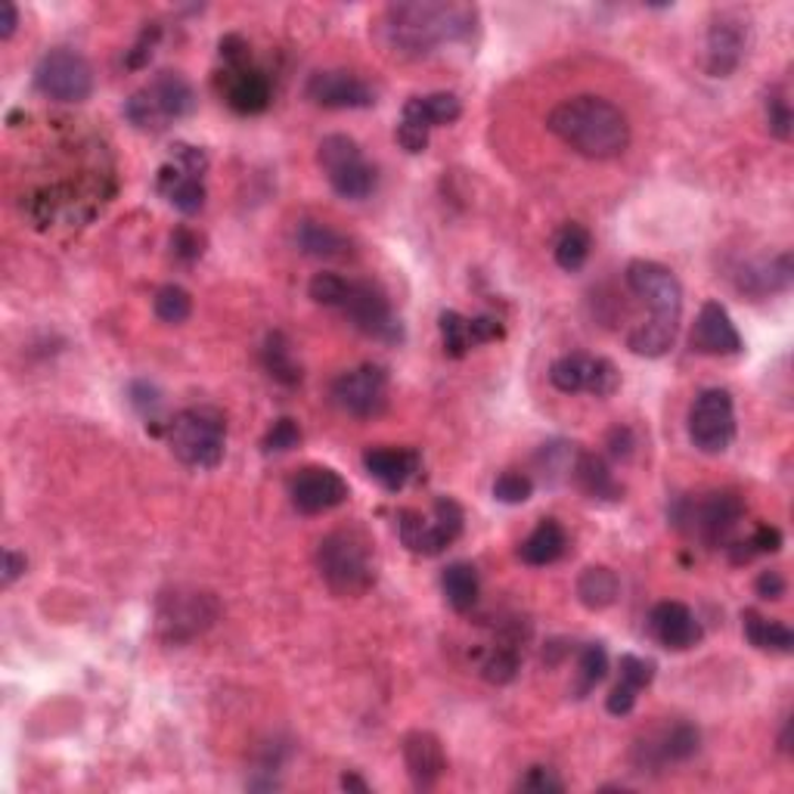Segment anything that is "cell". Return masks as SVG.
I'll return each instance as SVG.
<instances>
[{
  "instance_id": "6da1fadb",
  "label": "cell",
  "mask_w": 794,
  "mask_h": 794,
  "mask_svg": "<svg viewBox=\"0 0 794 794\" xmlns=\"http://www.w3.org/2000/svg\"><path fill=\"white\" fill-rule=\"evenodd\" d=\"M478 29V10L466 3H392L379 19V37L385 51L397 59H426L441 44L468 41Z\"/></svg>"
},
{
  "instance_id": "7a4b0ae2",
  "label": "cell",
  "mask_w": 794,
  "mask_h": 794,
  "mask_svg": "<svg viewBox=\"0 0 794 794\" xmlns=\"http://www.w3.org/2000/svg\"><path fill=\"white\" fill-rule=\"evenodd\" d=\"M547 128L577 156L593 162H608L627 153L630 146V121L618 106L605 97H574L559 103L547 119Z\"/></svg>"
},
{
  "instance_id": "3957f363",
  "label": "cell",
  "mask_w": 794,
  "mask_h": 794,
  "mask_svg": "<svg viewBox=\"0 0 794 794\" xmlns=\"http://www.w3.org/2000/svg\"><path fill=\"white\" fill-rule=\"evenodd\" d=\"M317 569L335 596H363L376 584L373 540L357 528H339L320 540Z\"/></svg>"
},
{
  "instance_id": "277c9868",
  "label": "cell",
  "mask_w": 794,
  "mask_h": 794,
  "mask_svg": "<svg viewBox=\"0 0 794 794\" xmlns=\"http://www.w3.org/2000/svg\"><path fill=\"white\" fill-rule=\"evenodd\" d=\"M168 444L184 466H221L227 448V416L218 407H187L168 422Z\"/></svg>"
},
{
  "instance_id": "5b68a950",
  "label": "cell",
  "mask_w": 794,
  "mask_h": 794,
  "mask_svg": "<svg viewBox=\"0 0 794 794\" xmlns=\"http://www.w3.org/2000/svg\"><path fill=\"white\" fill-rule=\"evenodd\" d=\"M218 615H221V605L214 599V593L177 587L158 596L156 633L168 646H184L202 637L208 627L218 621Z\"/></svg>"
},
{
  "instance_id": "8992f818",
  "label": "cell",
  "mask_w": 794,
  "mask_h": 794,
  "mask_svg": "<svg viewBox=\"0 0 794 794\" xmlns=\"http://www.w3.org/2000/svg\"><path fill=\"white\" fill-rule=\"evenodd\" d=\"M745 518V503L732 490L708 494L702 500H680L674 506V525L710 547H726L732 531Z\"/></svg>"
},
{
  "instance_id": "52a82bcc",
  "label": "cell",
  "mask_w": 794,
  "mask_h": 794,
  "mask_svg": "<svg viewBox=\"0 0 794 794\" xmlns=\"http://www.w3.org/2000/svg\"><path fill=\"white\" fill-rule=\"evenodd\" d=\"M317 162L327 172L329 187L342 199L361 202L376 190V168L363 158L361 143L348 134H329L320 140Z\"/></svg>"
},
{
  "instance_id": "ba28073f",
  "label": "cell",
  "mask_w": 794,
  "mask_h": 794,
  "mask_svg": "<svg viewBox=\"0 0 794 794\" xmlns=\"http://www.w3.org/2000/svg\"><path fill=\"white\" fill-rule=\"evenodd\" d=\"M37 93H44L53 103H85L93 93V69L81 53L59 47L41 56L35 69Z\"/></svg>"
},
{
  "instance_id": "9c48e42d",
  "label": "cell",
  "mask_w": 794,
  "mask_h": 794,
  "mask_svg": "<svg viewBox=\"0 0 794 794\" xmlns=\"http://www.w3.org/2000/svg\"><path fill=\"white\" fill-rule=\"evenodd\" d=\"M627 286L630 293L637 295L642 305H649L652 317L658 323H671L680 327V317H683V286L676 279L674 271H668L664 264L658 261H630L627 264Z\"/></svg>"
},
{
  "instance_id": "30bf717a",
  "label": "cell",
  "mask_w": 794,
  "mask_h": 794,
  "mask_svg": "<svg viewBox=\"0 0 794 794\" xmlns=\"http://www.w3.org/2000/svg\"><path fill=\"white\" fill-rule=\"evenodd\" d=\"M690 438L708 456L726 453L736 441V404L726 388H705L690 410Z\"/></svg>"
},
{
  "instance_id": "8fae6325",
  "label": "cell",
  "mask_w": 794,
  "mask_h": 794,
  "mask_svg": "<svg viewBox=\"0 0 794 794\" xmlns=\"http://www.w3.org/2000/svg\"><path fill=\"white\" fill-rule=\"evenodd\" d=\"M329 395L342 413L373 419V416L385 413V407H388V373L379 363H363L332 382Z\"/></svg>"
},
{
  "instance_id": "7c38bea8",
  "label": "cell",
  "mask_w": 794,
  "mask_h": 794,
  "mask_svg": "<svg viewBox=\"0 0 794 794\" xmlns=\"http://www.w3.org/2000/svg\"><path fill=\"white\" fill-rule=\"evenodd\" d=\"M342 311L354 323V329H361L363 335H370L376 342L397 345L404 339V327L392 311V301L376 283H351V293H348Z\"/></svg>"
},
{
  "instance_id": "4fadbf2b",
  "label": "cell",
  "mask_w": 794,
  "mask_h": 794,
  "mask_svg": "<svg viewBox=\"0 0 794 794\" xmlns=\"http://www.w3.org/2000/svg\"><path fill=\"white\" fill-rule=\"evenodd\" d=\"M748 47V22L739 13H717L710 19L708 44H705V69L710 78H729L742 66Z\"/></svg>"
},
{
  "instance_id": "5bb4252c",
  "label": "cell",
  "mask_w": 794,
  "mask_h": 794,
  "mask_svg": "<svg viewBox=\"0 0 794 794\" xmlns=\"http://www.w3.org/2000/svg\"><path fill=\"white\" fill-rule=\"evenodd\" d=\"M289 497L293 506L305 516H320L348 500V482L327 466H308L301 468L289 484Z\"/></svg>"
},
{
  "instance_id": "9a60e30c",
  "label": "cell",
  "mask_w": 794,
  "mask_h": 794,
  "mask_svg": "<svg viewBox=\"0 0 794 794\" xmlns=\"http://www.w3.org/2000/svg\"><path fill=\"white\" fill-rule=\"evenodd\" d=\"M305 93L320 109H370L376 103L373 87L366 85L363 78H357L354 71L345 69L313 71L308 85H305Z\"/></svg>"
},
{
  "instance_id": "2e32d148",
  "label": "cell",
  "mask_w": 794,
  "mask_h": 794,
  "mask_svg": "<svg viewBox=\"0 0 794 794\" xmlns=\"http://www.w3.org/2000/svg\"><path fill=\"white\" fill-rule=\"evenodd\" d=\"M692 348L698 354H710V357H732L742 351V335L720 301L702 305L695 329H692Z\"/></svg>"
},
{
  "instance_id": "e0dca14e",
  "label": "cell",
  "mask_w": 794,
  "mask_h": 794,
  "mask_svg": "<svg viewBox=\"0 0 794 794\" xmlns=\"http://www.w3.org/2000/svg\"><path fill=\"white\" fill-rule=\"evenodd\" d=\"M649 630L668 652H690L705 637L698 618L683 603H658L649 615Z\"/></svg>"
},
{
  "instance_id": "ac0fdd59",
  "label": "cell",
  "mask_w": 794,
  "mask_h": 794,
  "mask_svg": "<svg viewBox=\"0 0 794 794\" xmlns=\"http://www.w3.org/2000/svg\"><path fill=\"white\" fill-rule=\"evenodd\" d=\"M221 81V93H224L227 106L240 115H258L264 112L271 100H274V87L271 78L261 69H224L218 75Z\"/></svg>"
},
{
  "instance_id": "d6986e66",
  "label": "cell",
  "mask_w": 794,
  "mask_h": 794,
  "mask_svg": "<svg viewBox=\"0 0 794 794\" xmlns=\"http://www.w3.org/2000/svg\"><path fill=\"white\" fill-rule=\"evenodd\" d=\"M404 763H407V773L413 779L416 789H432L448 770L441 739L434 732H426V729L407 732L404 736Z\"/></svg>"
},
{
  "instance_id": "ffe728a7",
  "label": "cell",
  "mask_w": 794,
  "mask_h": 794,
  "mask_svg": "<svg viewBox=\"0 0 794 794\" xmlns=\"http://www.w3.org/2000/svg\"><path fill=\"white\" fill-rule=\"evenodd\" d=\"M363 468L385 490H404L419 475L422 460L410 448H373L363 453Z\"/></svg>"
},
{
  "instance_id": "44dd1931",
  "label": "cell",
  "mask_w": 794,
  "mask_h": 794,
  "mask_svg": "<svg viewBox=\"0 0 794 794\" xmlns=\"http://www.w3.org/2000/svg\"><path fill=\"white\" fill-rule=\"evenodd\" d=\"M794 279V264L789 252H782L770 261H754L739 271V289L751 298H767V295L785 293Z\"/></svg>"
},
{
  "instance_id": "7402d4cb",
  "label": "cell",
  "mask_w": 794,
  "mask_h": 794,
  "mask_svg": "<svg viewBox=\"0 0 794 794\" xmlns=\"http://www.w3.org/2000/svg\"><path fill=\"white\" fill-rule=\"evenodd\" d=\"M571 478H574V484L587 494L589 500L618 503L624 497V487L615 482L611 468H608V463H605L599 453L577 450L574 466H571Z\"/></svg>"
},
{
  "instance_id": "603a6c76",
  "label": "cell",
  "mask_w": 794,
  "mask_h": 794,
  "mask_svg": "<svg viewBox=\"0 0 794 794\" xmlns=\"http://www.w3.org/2000/svg\"><path fill=\"white\" fill-rule=\"evenodd\" d=\"M156 187L180 214H199L206 208V184H202V177L184 172L177 162L162 165Z\"/></svg>"
},
{
  "instance_id": "cb8c5ba5",
  "label": "cell",
  "mask_w": 794,
  "mask_h": 794,
  "mask_svg": "<svg viewBox=\"0 0 794 794\" xmlns=\"http://www.w3.org/2000/svg\"><path fill=\"white\" fill-rule=\"evenodd\" d=\"M463 115V103L456 93H448V90H438V93H429V97H410L404 103V115L400 121L407 124H416L422 131L432 134V128H441V124H453V121Z\"/></svg>"
},
{
  "instance_id": "d4e9b609",
  "label": "cell",
  "mask_w": 794,
  "mask_h": 794,
  "mask_svg": "<svg viewBox=\"0 0 794 794\" xmlns=\"http://www.w3.org/2000/svg\"><path fill=\"white\" fill-rule=\"evenodd\" d=\"M565 550H569V534H565V528H562L555 518H543L534 531L528 534V540L518 547V555H521L525 565L543 569V565L559 562V559L565 555Z\"/></svg>"
},
{
  "instance_id": "484cf974",
  "label": "cell",
  "mask_w": 794,
  "mask_h": 794,
  "mask_svg": "<svg viewBox=\"0 0 794 794\" xmlns=\"http://www.w3.org/2000/svg\"><path fill=\"white\" fill-rule=\"evenodd\" d=\"M295 245L301 255L320 261L345 258L351 252V240L345 233H339L335 227L323 224V221H301L295 227Z\"/></svg>"
},
{
  "instance_id": "4316f807",
  "label": "cell",
  "mask_w": 794,
  "mask_h": 794,
  "mask_svg": "<svg viewBox=\"0 0 794 794\" xmlns=\"http://www.w3.org/2000/svg\"><path fill=\"white\" fill-rule=\"evenodd\" d=\"M146 87L156 97V103L162 106V112L172 121L184 119V115H190L192 109H196V90H192V85L180 71H158Z\"/></svg>"
},
{
  "instance_id": "83f0119b",
  "label": "cell",
  "mask_w": 794,
  "mask_h": 794,
  "mask_svg": "<svg viewBox=\"0 0 794 794\" xmlns=\"http://www.w3.org/2000/svg\"><path fill=\"white\" fill-rule=\"evenodd\" d=\"M742 627L748 642L760 652H770V655H792L794 652V633L782 621H770L758 611H745Z\"/></svg>"
},
{
  "instance_id": "f1b7e54d",
  "label": "cell",
  "mask_w": 794,
  "mask_h": 794,
  "mask_svg": "<svg viewBox=\"0 0 794 794\" xmlns=\"http://www.w3.org/2000/svg\"><path fill=\"white\" fill-rule=\"evenodd\" d=\"M618 593H621V581H618L615 571L605 569V565H589L577 577V599L589 611H603L608 605H615Z\"/></svg>"
},
{
  "instance_id": "f546056e",
  "label": "cell",
  "mask_w": 794,
  "mask_h": 794,
  "mask_svg": "<svg viewBox=\"0 0 794 794\" xmlns=\"http://www.w3.org/2000/svg\"><path fill=\"white\" fill-rule=\"evenodd\" d=\"M441 589H444V599L450 603L453 611H472L475 603H478V571L475 565H468V562H453L444 569L441 574Z\"/></svg>"
},
{
  "instance_id": "4dcf8cb0",
  "label": "cell",
  "mask_w": 794,
  "mask_h": 794,
  "mask_svg": "<svg viewBox=\"0 0 794 794\" xmlns=\"http://www.w3.org/2000/svg\"><path fill=\"white\" fill-rule=\"evenodd\" d=\"M397 531L404 547L416 555H441L448 547L441 543V537L434 534L432 518H426L416 509H400L397 512Z\"/></svg>"
},
{
  "instance_id": "1f68e13d",
  "label": "cell",
  "mask_w": 794,
  "mask_h": 794,
  "mask_svg": "<svg viewBox=\"0 0 794 794\" xmlns=\"http://www.w3.org/2000/svg\"><path fill=\"white\" fill-rule=\"evenodd\" d=\"M593 370H596V357L593 354H565L550 366V382L565 395H577V392H589L593 382Z\"/></svg>"
},
{
  "instance_id": "d6a6232c",
  "label": "cell",
  "mask_w": 794,
  "mask_h": 794,
  "mask_svg": "<svg viewBox=\"0 0 794 794\" xmlns=\"http://www.w3.org/2000/svg\"><path fill=\"white\" fill-rule=\"evenodd\" d=\"M261 361H264V370L279 382V385H289L295 388L301 382V366L295 363L293 357V345L283 332H271L267 342L261 348Z\"/></svg>"
},
{
  "instance_id": "836d02e7",
  "label": "cell",
  "mask_w": 794,
  "mask_h": 794,
  "mask_svg": "<svg viewBox=\"0 0 794 794\" xmlns=\"http://www.w3.org/2000/svg\"><path fill=\"white\" fill-rule=\"evenodd\" d=\"M676 329L671 323H658V320H646L639 323L630 335H627V348L637 354V357H649V361H658L664 357L676 342Z\"/></svg>"
},
{
  "instance_id": "e575fe53",
  "label": "cell",
  "mask_w": 794,
  "mask_h": 794,
  "mask_svg": "<svg viewBox=\"0 0 794 794\" xmlns=\"http://www.w3.org/2000/svg\"><path fill=\"white\" fill-rule=\"evenodd\" d=\"M518 668H521V655H518V639L516 637H506L482 658V676L487 683H494V686H506V683H512L518 676Z\"/></svg>"
},
{
  "instance_id": "d590c367",
  "label": "cell",
  "mask_w": 794,
  "mask_h": 794,
  "mask_svg": "<svg viewBox=\"0 0 794 794\" xmlns=\"http://www.w3.org/2000/svg\"><path fill=\"white\" fill-rule=\"evenodd\" d=\"M589 249H593V236H589L587 227L569 224L555 240V264L562 271L574 274V271H581L587 264Z\"/></svg>"
},
{
  "instance_id": "8d00e7d4",
  "label": "cell",
  "mask_w": 794,
  "mask_h": 794,
  "mask_svg": "<svg viewBox=\"0 0 794 794\" xmlns=\"http://www.w3.org/2000/svg\"><path fill=\"white\" fill-rule=\"evenodd\" d=\"M124 119L131 121L137 131H150V134H158L165 131L172 119L162 112V106L156 103V97L150 93V87H143L137 93H131V100L124 103Z\"/></svg>"
},
{
  "instance_id": "74e56055",
  "label": "cell",
  "mask_w": 794,
  "mask_h": 794,
  "mask_svg": "<svg viewBox=\"0 0 794 794\" xmlns=\"http://www.w3.org/2000/svg\"><path fill=\"white\" fill-rule=\"evenodd\" d=\"M608 674V655H605L603 642H587L581 652H577V698H584L589 690H596Z\"/></svg>"
},
{
  "instance_id": "f35d334b",
  "label": "cell",
  "mask_w": 794,
  "mask_h": 794,
  "mask_svg": "<svg viewBox=\"0 0 794 794\" xmlns=\"http://www.w3.org/2000/svg\"><path fill=\"white\" fill-rule=\"evenodd\" d=\"M438 327H441V342H444V354L453 361H463L468 351H472V335H468V317L460 311H441L438 317Z\"/></svg>"
},
{
  "instance_id": "ab89813d",
  "label": "cell",
  "mask_w": 794,
  "mask_h": 794,
  "mask_svg": "<svg viewBox=\"0 0 794 794\" xmlns=\"http://www.w3.org/2000/svg\"><path fill=\"white\" fill-rule=\"evenodd\" d=\"M153 311L162 323H172V327H180L184 320H190L192 313V298L184 286H162L153 298Z\"/></svg>"
},
{
  "instance_id": "60d3db41",
  "label": "cell",
  "mask_w": 794,
  "mask_h": 794,
  "mask_svg": "<svg viewBox=\"0 0 794 794\" xmlns=\"http://www.w3.org/2000/svg\"><path fill=\"white\" fill-rule=\"evenodd\" d=\"M432 528L434 534L441 537L444 547H450L453 540H460L463 528H466V512H463V506L456 500H450V497H438L432 506Z\"/></svg>"
},
{
  "instance_id": "b9f144b4",
  "label": "cell",
  "mask_w": 794,
  "mask_h": 794,
  "mask_svg": "<svg viewBox=\"0 0 794 794\" xmlns=\"http://www.w3.org/2000/svg\"><path fill=\"white\" fill-rule=\"evenodd\" d=\"M348 293H351V279L339 277V274H317L308 286V295H311L317 305L323 308H345Z\"/></svg>"
},
{
  "instance_id": "7bdbcfd3",
  "label": "cell",
  "mask_w": 794,
  "mask_h": 794,
  "mask_svg": "<svg viewBox=\"0 0 794 794\" xmlns=\"http://www.w3.org/2000/svg\"><path fill=\"white\" fill-rule=\"evenodd\" d=\"M792 103H789L782 87H773L767 93V128H770V134L776 140H792Z\"/></svg>"
},
{
  "instance_id": "ee69618b",
  "label": "cell",
  "mask_w": 794,
  "mask_h": 794,
  "mask_svg": "<svg viewBox=\"0 0 794 794\" xmlns=\"http://www.w3.org/2000/svg\"><path fill=\"white\" fill-rule=\"evenodd\" d=\"M531 494H534V482L525 472H503L494 482V497L506 506H521L531 500Z\"/></svg>"
},
{
  "instance_id": "f6af8a7d",
  "label": "cell",
  "mask_w": 794,
  "mask_h": 794,
  "mask_svg": "<svg viewBox=\"0 0 794 794\" xmlns=\"http://www.w3.org/2000/svg\"><path fill=\"white\" fill-rule=\"evenodd\" d=\"M298 444H301V429H298V422L289 419V416L277 419V422L267 429L264 441H261L264 453H289V450H295Z\"/></svg>"
},
{
  "instance_id": "bcb514c9",
  "label": "cell",
  "mask_w": 794,
  "mask_h": 794,
  "mask_svg": "<svg viewBox=\"0 0 794 794\" xmlns=\"http://www.w3.org/2000/svg\"><path fill=\"white\" fill-rule=\"evenodd\" d=\"M618 668H621L624 683L633 686V690H646V686L655 680V671H658L652 658H639V655H621Z\"/></svg>"
},
{
  "instance_id": "7dc6e473",
  "label": "cell",
  "mask_w": 794,
  "mask_h": 794,
  "mask_svg": "<svg viewBox=\"0 0 794 794\" xmlns=\"http://www.w3.org/2000/svg\"><path fill=\"white\" fill-rule=\"evenodd\" d=\"M158 37H162V29H158L156 22H153V25H146V29L140 32L137 41H134V47H131L128 56H124V66H128L131 71L150 66V59H153V53H156Z\"/></svg>"
},
{
  "instance_id": "c3c4849f",
  "label": "cell",
  "mask_w": 794,
  "mask_h": 794,
  "mask_svg": "<svg viewBox=\"0 0 794 794\" xmlns=\"http://www.w3.org/2000/svg\"><path fill=\"white\" fill-rule=\"evenodd\" d=\"M518 792H534V794H559L565 792V782L555 776L550 767H531L525 776L518 779Z\"/></svg>"
},
{
  "instance_id": "681fc988",
  "label": "cell",
  "mask_w": 794,
  "mask_h": 794,
  "mask_svg": "<svg viewBox=\"0 0 794 794\" xmlns=\"http://www.w3.org/2000/svg\"><path fill=\"white\" fill-rule=\"evenodd\" d=\"M128 397H131V407L146 419H156V413L162 410V392L150 382H131Z\"/></svg>"
},
{
  "instance_id": "f907efd6",
  "label": "cell",
  "mask_w": 794,
  "mask_h": 794,
  "mask_svg": "<svg viewBox=\"0 0 794 794\" xmlns=\"http://www.w3.org/2000/svg\"><path fill=\"white\" fill-rule=\"evenodd\" d=\"M621 385V373L608 357H596V370H593V382H589V395L608 397L618 392Z\"/></svg>"
},
{
  "instance_id": "816d5d0a",
  "label": "cell",
  "mask_w": 794,
  "mask_h": 794,
  "mask_svg": "<svg viewBox=\"0 0 794 794\" xmlns=\"http://www.w3.org/2000/svg\"><path fill=\"white\" fill-rule=\"evenodd\" d=\"M172 249L177 258L190 264V261L202 258V252H206V240H202L196 230H190V227H177L172 236Z\"/></svg>"
},
{
  "instance_id": "f5cc1de1",
  "label": "cell",
  "mask_w": 794,
  "mask_h": 794,
  "mask_svg": "<svg viewBox=\"0 0 794 794\" xmlns=\"http://www.w3.org/2000/svg\"><path fill=\"white\" fill-rule=\"evenodd\" d=\"M172 162H177L184 172L196 174V177H206L208 172V156L206 150L190 146V143H174L172 146Z\"/></svg>"
},
{
  "instance_id": "db71d44e",
  "label": "cell",
  "mask_w": 794,
  "mask_h": 794,
  "mask_svg": "<svg viewBox=\"0 0 794 794\" xmlns=\"http://www.w3.org/2000/svg\"><path fill=\"white\" fill-rule=\"evenodd\" d=\"M218 51H221V59L227 63V69H245L249 59H252L249 44H245V37L242 35H224L221 37V44H218Z\"/></svg>"
},
{
  "instance_id": "11a10c76",
  "label": "cell",
  "mask_w": 794,
  "mask_h": 794,
  "mask_svg": "<svg viewBox=\"0 0 794 794\" xmlns=\"http://www.w3.org/2000/svg\"><path fill=\"white\" fill-rule=\"evenodd\" d=\"M468 335H472V345H487V342H497L503 339V323L490 313L482 317H468Z\"/></svg>"
},
{
  "instance_id": "9f6ffc18",
  "label": "cell",
  "mask_w": 794,
  "mask_h": 794,
  "mask_svg": "<svg viewBox=\"0 0 794 794\" xmlns=\"http://www.w3.org/2000/svg\"><path fill=\"white\" fill-rule=\"evenodd\" d=\"M397 143L404 146V153L419 156V153L429 150V131H422V128H416V124L400 121V124H397Z\"/></svg>"
},
{
  "instance_id": "6f0895ef",
  "label": "cell",
  "mask_w": 794,
  "mask_h": 794,
  "mask_svg": "<svg viewBox=\"0 0 794 794\" xmlns=\"http://www.w3.org/2000/svg\"><path fill=\"white\" fill-rule=\"evenodd\" d=\"M637 692L633 686H627V683H618L615 690L608 692V698H605V708H608V714H615V717H627L630 710H633V705H637Z\"/></svg>"
},
{
  "instance_id": "680465c9",
  "label": "cell",
  "mask_w": 794,
  "mask_h": 794,
  "mask_svg": "<svg viewBox=\"0 0 794 794\" xmlns=\"http://www.w3.org/2000/svg\"><path fill=\"white\" fill-rule=\"evenodd\" d=\"M748 540H751V547H754V553L758 555L779 553V550H782V531L773 528V525H758L754 534L748 537Z\"/></svg>"
},
{
  "instance_id": "91938a15",
  "label": "cell",
  "mask_w": 794,
  "mask_h": 794,
  "mask_svg": "<svg viewBox=\"0 0 794 794\" xmlns=\"http://www.w3.org/2000/svg\"><path fill=\"white\" fill-rule=\"evenodd\" d=\"M754 589H758L760 599H770V603H776V599L785 596L789 584H785V577H782L779 571H763V574L758 577V584H754Z\"/></svg>"
},
{
  "instance_id": "94428289",
  "label": "cell",
  "mask_w": 794,
  "mask_h": 794,
  "mask_svg": "<svg viewBox=\"0 0 794 794\" xmlns=\"http://www.w3.org/2000/svg\"><path fill=\"white\" fill-rule=\"evenodd\" d=\"M608 450H611L615 460H627V456L633 453V432L624 429V426L611 429V432H608Z\"/></svg>"
},
{
  "instance_id": "6125c7cd",
  "label": "cell",
  "mask_w": 794,
  "mask_h": 794,
  "mask_svg": "<svg viewBox=\"0 0 794 794\" xmlns=\"http://www.w3.org/2000/svg\"><path fill=\"white\" fill-rule=\"evenodd\" d=\"M29 569V559L16 550H7L3 553V587H10V584H16L19 577L25 574Z\"/></svg>"
},
{
  "instance_id": "be15d7a7",
  "label": "cell",
  "mask_w": 794,
  "mask_h": 794,
  "mask_svg": "<svg viewBox=\"0 0 794 794\" xmlns=\"http://www.w3.org/2000/svg\"><path fill=\"white\" fill-rule=\"evenodd\" d=\"M0 41H10V37L16 35V29H19V10H16V3H3L0 7Z\"/></svg>"
},
{
  "instance_id": "e7e4bbea",
  "label": "cell",
  "mask_w": 794,
  "mask_h": 794,
  "mask_svg": "<svg viewBox=\"0 0 794 794\" xmlns=\"http://www.w3.org/2000/svg\"><path fill=\"white\" fill-rule=\"evenodd\" d=\"M342 789H345V792H361V794L370 792V785H366L357 773H345V776H342Z\"/></svg>"
},
{
  "instance_id": "03108f58",
  "label": "cell",
  "mask_w": 794,
  "mask_h": 794,
  "mask_svg": "<svg viewBox=\"0 0 794 794\" xmlns=\"http://www.w3.org/2000/svg\"><path fill=\"white\" fill-rule=\"evenodd\" d=\"M779 748L789 754L792 751V720H785V729H782V736H779Z\"/></svg>"
}]
</instances>
